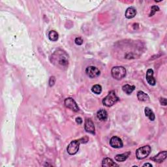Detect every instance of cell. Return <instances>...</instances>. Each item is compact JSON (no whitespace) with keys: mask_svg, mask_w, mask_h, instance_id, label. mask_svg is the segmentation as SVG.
I'll return each mask as SVG.
<instances>
[{"mask_svg":"<svg viewBox=\"0 0 167 167\" xmlns=\"http://www.w3.org/2000/svg\"><path fill=\"white\" fill-rule=\"evenodd\" d=\"M50 61L56 67L61 69H67L69 65V56L61 50L55 51L51 56Z\"/></svg>","mask_w":167,"mask_h":167,"instance_id":"cell-1","label":"cell"},{"mask_svg":"<svg viewBox=\"0 0 167 167\" xmlns=\"http://www.w3.org/2000/svg\"><path fill=\"white\" fill-rule=\"evenodd\" d=\"M88 141V137H84V138H82L79 140H76V141H72L67 148V153H68L69 155L76 154L79 150L80 144L86 143Z\"/></svg>","mask_w":167,"mask_h":167,"instance_id":"cell-2","label":"cell"},{"mask_svg":"<svg viewBox=\"0 0 167 167\" xmlns=\"http://www.w3.org/2000/svg\"><path fill=\"white\" fill-rule=\"evenodd\" d=\"M119 100V98L117 96L114 91H110L108 95L104 97L103 100V104L107 107H110L115 104Z\"/></svg>","mask_w":167,"mask_h":167,"instance_id":"cell-3","label":"cell"},{"mask_svg":"<svg viewBox=\"0 0 167 167\" xmlns=\"http://www.w3.org/2000/svg\"><path fill=\"white\" fill-rule=\"evenodd\" d=\"M111 74L112 77L116 80H121L123 79L126 75V70L123 67L117 66L112 69Z\"/></svg>","mask_w":167,"mask_h":167,"instance_id":"cell-4","label":"cell"},{"mask_svg":"<svg viewBox=\"0 0 167 167\" xmlns=\"http://www.w3.org/2000/svg\"><path fill=\"white\" fill-rule=\"evenodd\" d=\"M151 151H152V149H151V147L149 145H146V146L138 148V149L136 151V158L139 160L145 159L150 154Z\"/></svg>","mask_w":167,"mask_h":167,"instance_id":"cell-5","label":"cell"},{"mask_svg":"<svg viewBox=\"0 0 167 167\" xmlns=\"http://www.w3.org/2000/svg\"><path fill=\"white\" fill-rule=\"evenodd\" d=\"M86 73L89 77L91 78V79H94V78L99 77L101 74V72L97 67L93 66H90L86 68Z\"/></svg>","mask_w":167,"mask_h":167,"instance_id":"cell-6","label":"cell"},{"mask_svg":"<svg viewBox=\"0 0 167 167\" xmlns=\"http://www.w3.org/2000/svg\"><path fill=\"white\" fill-rule=\"evenodd\" d=\"M64 104L67 108L73 110L74 112H78L79 110V106L72 98H67L64 101Z\"/></svg>","mask_w":167,"mask_h":167,"instance_id":"cell-7","label":"cell"},{"mask_svg":"<svg viewBox=\"0 0 167 167\" xmlns=\"http://www.w3.org/2000/svg\"><path fill=\"white\" fill-rule=\"evenodd\" d=\"M85 130L88 132V133H90L91 134H95V125H94L93 122H92V120L91 119H86L85 122V126H84Z\"/></svg>","mask_w":167,"mask_h":167,"instance_id":"cell-8","label":"cell"},{"mask_svg":"<svg viewBox=\"0 0 167 167\" xmlns=\"http://www.w3.org/2000/svg\"><path fill=\"white\" fill-rule=\"evenodd\" d=\"M110 145L114 148H120L123 147V144L119 137L113 136L110 141Z\"/></svg>","mask_w":167,"mask_h":167,"instance_id":"cell-9","label":"cell"},{"mask_svg":"<svg viewBox=\"0 0 167 167\" xmlns=\"http://www.w3.org/2000/svg\"><path fill=\"white\" fill-rule=\"evenodd\" d=\"M146 79L148 83L151 86H155L156 84V80L153 77V71L152 69H149L147 71Z\"/></svg>","mask_w":167,"mask_h":167,"instance_id":"cell-10","label":"cell"},{"mask_svg":"<svg viewBox=\"0 0 167 167\" xmlns=\"http://www.w3.org/2000/svg\"><path fill=\"white\" fill-rule=\"evenodd\" d=\"M167 156V152L166 151H163V152H161L159 153H158L157 155H155V157H153L152 158V160L157 163H162L166 159Z\"/></svg>","mask_w":167,"mask_h":167,"instance_id":"cell-11","label":"cell"},{"mask_svg":"<svg viewBox=\"0 0 167 167\" xmlns=\"http://www.w3.org/2000/svg\"><path fill=\"white\" fill-rule=\"evenodd\" d=\"M136 10L133 7L127 8L125 13V17L127 18H128V19H131V18H134L136 16Z\"/></svg>","mask_w":167,"mask_h":167,"instance_id":"cell-12","label":"cell"},{"mask_svg":"<svg viewBox=\"0 0 167 167\" xmlns=\"http://www.w3.org/2000/svg\"><path fill=\"white\" fill-rule=\"evenodd\" d=\"M102 166L104 167H112V166H118L119 165L113 161L112 159L105 158L102 162Z\"/></svg>","mask_w":167,"mask_h":167,"instance_id":"cell-13","label":"cell"},{"mask_svg":"<svg viewBox=\"0 0 167 167\" xmlns=\"http://www.w3.org/2000/svg\"><path fill=\"white\" fill-rule=\"evenodd\" d=\"M97 117L101 121H106L108 118V114L106 110L104 109H101L97 113Z\"/></svg>","mask_w":167,"mask_h":167,"instance_id":"cell-14","label":"cell"},{"mask_svg":"<svg viewBox=\"0 0 167 167\" xmlns=\"http://www.w3.org/2000/svg\"><path fill=\"white\" fill-rule=\"evenodd\" d=\"M137 97H138V100L141 101H147L150 99L149 95L142 91H139L137 93Z\"/></svg>","mask_w":167,"mask_h":167,"instance_id":"cell-15","label":"cell"},{"mask_svg":"<svg viewBox=\"0 0 167 167\" xmlns=\"http://www.w3.org/2000/svg\"><path fill=\"white\" fill-rule=\"evenodd\" d=\"M130 154H131V152H128L125 153H123V154L117 155L115 157V160L118 161V162H123V161H125L128 158V157Z\"/></svg>","mask_w":167,"mask_h":167,"instance_id":"cell-16","label":"cell"},{"mask_svg":"<svg viewBox=\"0 0 167 167\" xmlns=\"http://www.w3.org/2000/svg\"><path fill=\"white\" fill-rule=\"evenodd\" d=\"M144 112H145V114H146V116L149 118L151 121H154L155 120V116L154 113H153V112L150 109V108H148V107L145 108Z\"/></svg>","mask_w":167,"mask_h":167,"instance_id":"cell-17","label":"cell"},{"mask_svg":"<svg viewBox=\"0 0 167 167\" xmlns=\"http://www.w3.org/2000/svg\"><path fill=\"white\" fill-rule=\"evenodd\" d=\"M135 89V86H131L129 84H125L122 87V90L124 92L128 95H130L131 93H133V91Z\"/></svg>","mask_w":167,"mask_h":167,"instance_id":"cell-18","label":"cell"},{"mask_svg":"<svg viewBox=\"0 0 167 167\" xmlns=\"http://www.w3.org/2000/svg\"><path fill=\"white\" fill-rule=\"evenodd\" d=\"M48 38L51 41H57L59 38V35L57 31L52 30L48 33Z\"/></svg>","mask_w":167,"mask_h":167,"instance_id":"cell-19","label":"cell"},{"mask_svg":"<svg viewBox=\"0 0 167 167\" xmlns=\"http://www.w3.org/2000/svg\"><path fill=\"white\" fill-rule=\"evenodd\" d=\"M91 91H92V92L95 93V94H101V93L102 92V87L101 85H99V84H96V85H94L92 88H91Z\"/></svg>","mask_w":167,"mask_h":167,"instance_id":"cell-20","label":"cell"},{"mask_svg":"<svg viewBox=\"0 0 167 167\" xmlns=\"http://www.w3.org/2000/svg\"><path fill=\"white\" fill-rule=\"evenodd\" d=\"M159 7L156 6V5H153V6H152V8H151V13L149 16L150 17H152V16L155 14L156 12L159 11Z\"/></svg>","mask_w":167,"mask_h":167,"instance_id":"cell-21","label":"cell"},{"mask_svg":"<svg viewBox=\"0 0 167 167\" xmlns=\"http://www.w3.org/2000/svg\"><path fill=\"white\" fill-rule=\"evenodd\" d=\"M74 42L77 45H82L83 44V40L81 37H77L74 40Z\"/></svg>","mask_w":167,"mask_h":167,"instance_id":"cell-22","label":"cell"},{"mask_svg":"<svg viewBox=\"0 0 167 167\" xmlns=\"http://www.w3.org/2000/svg\"><path fill=\"white\" fill-rule=\"evenodd\" d=\"M55 82H56V78L54 77H51L49 80V86L50 87H52V86L54 85Z\"/></svg>","mask_w":167,"mask_h":167,"instance_id":"cell-23","label":"cell"},{"mask_svg":"<svg viewBox=\"0 0 167 167\" xmlns=\"http://www.w3.org/2000/svg\"><path fill=\"white\" fill-rule=\"evenodd\" d=\"M160 103L161 104L163 105V106H166V99L165 98H161L160 99Z\"/></svg>","mask_w":167,"mask_h":167,"instance_id":"cell-24","label":"cell"},{"mask_svg":"<svg viewBox=\"0 0 167 167\" xmlns=\"http://www.w3.org/2000/svg\"><path fill=\"white\" fill-rule=\"evenodd\" d=\"M76 122L78 123L79 125H80V124H82V122H83V121H82V119L81 118H80V117H78L76 118Z\"/></svg>","mask_w":167,"mask_h":167,"instance_id":"cell-25","label":"cell"},{"mask_svg":"<svg viewBox=\"0 0 167 167\" xmlns=\"http://www.w3.org/2000/svg\"><path fill=\"white\" fill-rule=\"evenodd\" d=\"M143 166H150V167H152V164H150V163H145L144 165H143Z\"/></svg>","mask_w":167,"mask_h":167,"instance_id":"cell-26","label":"cell"}]
</instances>
